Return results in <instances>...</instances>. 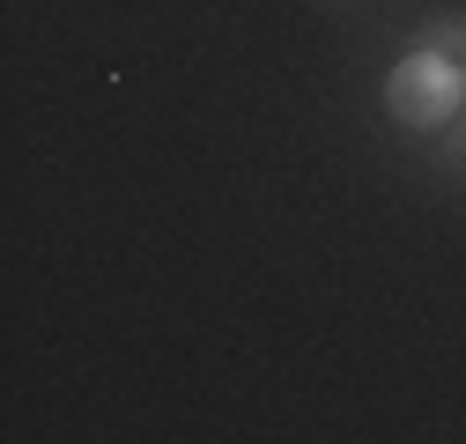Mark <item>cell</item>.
<instances>
[{"mask_svg": "<svg viewBox=\"0 0 466 444\" xmlns=\"http://www.w3.org/2000/svg\"><path fill=\"white\" fill-rule=\"evenodd\" d=\"M459 96H466V75L451 60H437V52H415V60L385 82L392 119H407V126H444L451 111H459Z\"/></svg>", "mask_w": 466, "mask_h": 444, "instance_id": "obj_1", "label": "cell"}, {"mask_svg": "<svg viewBox=\"0 0 466 444\" xmlns=\"http://www.w3.org/2000/svg\"><path fill=\"white\" fill-rule=\"evenodd\" d=\"M422 52H437V60L466 67V30H430V37H422Z\"/></svg>", "mask_w": 466, "mask_h": 444, "instance_id": "obj_2", "label": "cell"}]
</instances>
